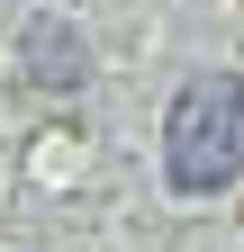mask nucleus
<instances>
[{"label": "nucleus", "mask_w": 244, "mask_h": 252, "mask_svg": "<svg viewBox=\"0 0 244 252\" xmlns=\"http://www.w3.org/2000/svg\"><path fill=\"white\" fill-rule=\"evenodd\" d=\"M163 171L181 198H217L244 180V72H199L163 117Z\"/></svg>", "instance_id": "1"}, {"label": "nucleus", "mask_w": 244, "mask_h": 252, "mask_svg": "<svg viewBox=\"0 0 244 252\" xmlns=\"http://www.w3.org/2000/svg\"><path fill=\"white\" fill-rule=\"evenodd\" d=\"M27 72H37L45 90H81L90 54H81V36H64V18H37L27 27Z\"/></svg>", "instance_id": "2"}]
</instances>
